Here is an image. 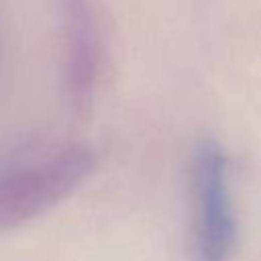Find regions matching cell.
I'll use <instances>...</instances> for the list:
<instances>
[{
	"label": "cell",
	"instance_id": "1",
	"mask_svg": "<svg viewBox=\"0 0 261 261\" xmlns=\"http://www.w3.org/2000/svg\"><path fill=\"white\" fill-rule=\"evenodd\" d=\"M94 171L86 145H63L39 157L0 165V230L20 226L69 198Z\"/></svg>",
	"mask_w": 261,
	"mask_h": 261
},
{
	"label": "cell",
	"instance_id": "2",
	"mask_svg": "<svg viewBox=\"0 0 261 261\" xmlns=\"http://www.w3.org/2000/svg\"><path fill=\"white\" fill-rule=\"evenodd\" d=\"M190 237L194 261H230L237 243V216L224 149L200 141L190 157Z\"/></svg>",
	"mask_w": 261,
	"mask_h": 261
},
{
	"label": "cell",
	"instance_id": "3",
	"mask_svg": "<svg viewBox=\"0 0 261 261\" xmlns=\"http://www.w3.org/2000/svg\"><path fill=\"white\" fill-rule=\"evenodd\" d=\"M65 22V82L71 102L77 108H86L92 100L100 45L94 14L88 0H61Z\"/></svg>",
	"mask_w": 261,
	"mask_h": 261
}]
</instances>
